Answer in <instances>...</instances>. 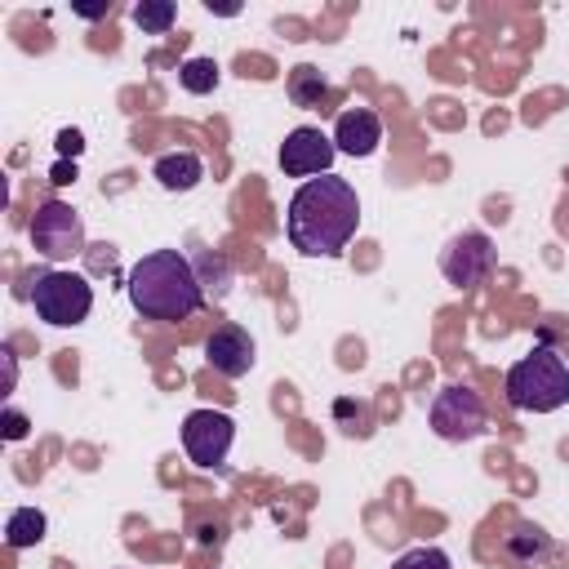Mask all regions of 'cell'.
Here are the masks:
<instances>
[{
  "mask_svg": "<svg viewBox=\"0 0 569 569\" xmlns=\"http://www.w3.org/2000/svg\"><path fill=\"white\" fill-rule=\"evenodd\" d=\"M356 227H360V196L338 173L311 178L289 196L284 231L289 244L307 258H338L351 244Z\"/></svg>",
  "mask_w": 569,
  "mask_h": 569,
  "instance_id": "obj_1",
  "label": "cell"
},
{
  "mask_svg": "<svg viewBox=\"0 0 569 569\" xmlns=\"http://www.w3.org/2000/svg\"><path fill=\"white\" fill-rule=\"evenodd\" d=\"M129 302L147 320H187L204 302V280L178 249L142 253L129 271Z\"/></svg>",
  "mask_w": 569,
  "mask_h": 569,
  "instance_id": "obj_2",
  "label": "cell"
},
{
  "mask_svg": "<svg viewBox=\"0 0 569 569\" xmlns=\"http://www.w3.org/2000/svg\"><path fill=\"white\" fill-rule=\"evenodd\" d=\"M507 400L525 413H551L569 400V365L556 347H533L507 369Z\"/></svg>",
  "mask_w": 569,
  "mask_h": 569,
  "instance_id": "obj_3",
  "label": "cell"
},
{
  "mask_svg": "<svg viewBox=\"0 0 569 569\" xmlns=\"http://www.w3.org/2000/svg\"><path fill=\"white\" fill-rule=\"evenodd\" d=\"M18 298H31L36 302V316L44 325H80L89 311H93V289L84 276L76 271H27L22 284H18Z\"/></svg>",
  "mask_w": 569,
  "mask_h": 569,
  "instance_id": "obj_4",
  "label": "cell"
},
{
  "mask_svg": "<svg viewBox=\"0 0 569 569\" xmlns=\"http://www.w3.org/2000/svg\"><path fill=\"white\" fill-rule=\"evenodd\" d=\"M31 244L49 262H67V258L84 253V222H80V213L71 204H62V200H44L36 209V218H31Z\"/></svg>",
  "mask_w": 569,
  "mask_h": 569,
  "instance_id": "obj_5",
  "label": "cell"
},
{
  "mask_svg": "<svg viewBox=\"0 0 569 569\" xmlns=\"http://www.w3.org/2000/svg\"><path fill=\"white\" fill-rule=\"evenodd\" d=\"M431 431L440 436V440H476L480 431H485V400L471 391V387H462V382H449V387H440L436 391V400H431Z\"/></svg>",
  "mask_w": 569,
  "mask_h": 569,
  "instance_id": "obj_6",
  "label": "cell"
},
{
  "mask_svg": "<svg viewBox=\"0 0 569 569\" xmlns=\"http://www.w3.org/2000/svg\"><path fill=\"white\" fill-rule=\"evenodd\" d=\"M236 440V422L222 409H191L182 418V449L196 467H222Z\"/></svg>",
  "mask_w": 569,
  "mask_h": 569,
  "instance_id": "obj_7",
  "label": "cell"
},
{
  "mask_svg": "<svg viewBox=\"0 0 569 569\" xmlns=\"http://www.w3.org/2000/svg\"><path fill=\"white\" fill-rule=\"evenodd\" d=\"M440 271L449 284L458 289H476L489 280L493 271V240L485 231H458L445 249H440Z\"/></svg>",
  "mask_w": 569,
  "mask_h": 569,
  "instance_id": "obj_8",
  "label": "cell"
},
{
  "mask_svg": "<svg viewBox=\"0 0 569 569\" xmlns=\"http://www.w3.org/2000/svg\"><path fill=\"white\" fill-rule=\"evenodd\" d=\"M333 156H338L333 138L320 133L316 124H298V129L280 142V169H284L289 178H307V182H311L316 173H329Z\"/></svg>",
  "mask_w": 569,
  "mask_h": 569,
  "instance_id": "obj_9",
  "label": "cell"
},
{
  "mask_svg": "<svg viewBox=\"0 0 569 569\" xmlns=\"http://www.w3.org/2000/svg\"><path fill=\"white\" fill-rule=\"evenodd\" d=\"M204 360H209L213 373H222V378H244V373L253 369L258 351H253V338H249L240 325H218V329L209 333V342H204Z\"/></svg>",
  "mask_w": 569,
  "mask_h": 569,
  "instance_id": "obj_10",
  "label": "cell"
},
{
  "mask_svg": "<svg viewBox=\"0 0 569 569\" xmlns=\"http://www.w3.org/2000/svg\"><path fill=\"white\" fill-rule=\"evenodd\" d=\"M382 142V120L369 107H347L333 120V147L347 156H373Z\"/></svg>",
  "mask_w": 569,
  "mask_h": 569,
  "instance_id": "obj_11",
  "label": "cell"
},
{
  "mask_svg": "<svg viewBox=\"0 0 569 569\" xmlns=\"http://www.w3.org/2000/svg\"><path fill=\"white\" fill-rule=\"evenodd\" d=\"M151 178L164 187V191H191L200 187L204 178V160L196 151H164L156 164H151Z\"/></svg>",
  "mask_w": 569,
  "mask_h": 569,
  "instance_id": "obj_12",
  "label": "cell"
},
{
  "mask_svg": "<svg viewBox=\"0 0 569 569\" xmlns=\"http://www.w3.org/2000/svg\"><path fill=\"white\" fill-rule=\"evenodd\" d=\"M40 538H44V511H36V507H18V511H9V520H4V542H9L13 551L36 547Z\"/></svg>",
  "mask_w": 569,
  "mask_h": 569,
  "instance_id": "obj_13",
  "label": "cell"
},
{
  "mask_svg": "<svg viewBox=\"0 0 569 569\" xmlns=\"http://www.w3.org/2000/svg\"><path fill=\"white\" fill-rule=\"evenodd\" d=\"M329 93H333V89H329V80H325L316 67L302 62V67L289 71V98H293L298 107H320V102H329Z\"/></svg>",
  "mask_w": 569,
  "mask_h": 569,
  "instance_id": "obj_14",
  "label": "cell"
},
{
  "mask_svg": "<svg viewBox=\"0 0 569 569\" xmlns=\"http://www.w3.org/2000/svg\"><path fill=\"white\" fill-rule=\"evenodd\" d=\"M547 551H551V538H547L538 525H516V529L507 533V556L520 560V565H533V560H542Z\"/></svg>",
  "mask_w": 569,
  "mask_h": 569,
  "instance_id": "obj_15",
  "label": "cell"
},
{
  "mask_svg": "<svg viewBox=\"0 0 569 569\" xmlns=\"http://www.w3.org/2000/svg\"><path fill=\"white\" fill-rule=\"evenodd\" d=\"M173 18H178L173 0H142V4H133V22H138L147 36H164V31L173 27Z\"/></svg>",
  "mask_w": 569,
  "mask_h": 569,
  "instance_id": "obj_16",
  "label": "cell"
},
{
  "mask_svg": "<svg viewBox=\"0 0 569 569\" xmlns=\"http://www.w3.org/2000/svg\"><path fill=\"white\" fill-rule=\"evenodd\" d=\"M178 80L187 93H213L218 89V62L213 58H187L178 67Z\"/></svg>",
  "mask_w": 569,
  "mask_h": 569,
  "instance_id": "obj_17",
  "label": "cell"
},
{
  "mask_svg": "<svg viewBox=\"0 0 569 569\" xmlns=\"http://www.w3.org/2000/svg\"><path fill=\"white\" fill-rule=\"evenodd\" d=\"M391 569H453L440 547H409Z\"/></svg>",
  "mask_w": 569,
  "mask_h": 569,
  "instance_id": "obj_18",
  "label": "cell"
},
{
  "mask_svg": "<svg viewBox=\"0 0 569 569\" xmlns=\"http://www.w3.org/2000/svg\"><path fill=\"white\" fill-rule=\"evenodd\" d=\"M80 147H84V138H80L76 129H62V133H58V151H62V156H71V160H76V156H80Z\"/></svg>",
  "mask_w": 569,
  "mask_h": 569,
  "instance_id": "obj_19",
  "label": "cell"
},
{
  "mask_svg": "<svg viewBox=\"0 0 569 569\" xmlns=\"http://www.w3.org/2000/svg\"><path fill=\"white\" fill-rule=\"evenodd\" d=\"M4 436H9V440H22V436H27V418H22L18 409H4Z\"/></svg>",
  "mask_w": 569,
  "mask_h": 569,
  "instance_id": "obj_20",
  "label": "cell"
},
{
  "mask_svg": "<svg viewBox=\"0 0 569 569\" xmlns=\"http://www.w3.org/2000/svg\"><path fill=\"white\" fill-rule=\"evenodd\" d=\"M0 356H4V387H9V391H13V378H18V365H13V351H9V347H4V351H0Z\"/></svg>",
  "mask_w": 569,
  "mask_h": 569,
  "instance_id": "obj_21",
  "label": "cell"
},
{
  "mask_svg": "<svg viewBox=\"0 0 569 569\" xmlns=\"http://www.w3.org/2000/svg\"><path fill=\"white\" fill-rule=\"evenodd\" d=\"M71 178H76V164L58 160V164H53V182H71Z\"/></svg>",
  "mask_w": 569,
  "mask_h": 569,
  "instance_id": "obj_22",
  "label": "cell"
},
{
  "mask_svg": "<svg viewBox=\"0 0 569 569\" xmlns=\"http://www.w3.org/2000/svg\"><path fill=\"white\" fill-rule=\"evenodd\" d=\"M76 13H80V18H102V13H111V4H80Z\"/></svg>",
  "mask_w": 569,
  "mask_h": 569,
  "instance_id": "obj_23",
  "label": "cell"
}]
</instances>
